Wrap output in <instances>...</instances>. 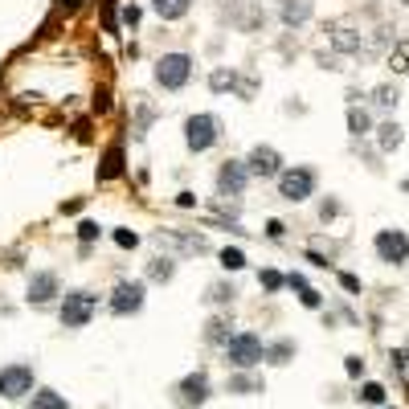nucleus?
<instances>
[{"mask_svg":"<svg viewBox=\"0 0 409 409\" xmlns=\"http://www.w3.org/2000/svg\"><path fill=\"white\" fill-rule=\"evenodd\" d=\"M258 282L266 287V291H278V287H287V278L278 275V270H262V275H258Z\"/></svg>","mask_w":409,"mask_h":409,"instance_id":"obj_33","label":"nucleus"},{"mask_svg":"<svg viewBox=\"0 0 409 409\" xmlns=\"http://www.w3.org/2000/svg\"><path fill=\"white\" fill-rule=\"evenodd\" d=\"M115 242L123 245V250H135V245H139V233H131V229H115Z\"/></svg>","mask_w":409,"mask_h":409,"instance_id":"obj_34","label":"nucleus"},{"mask_svg":"<svg viewBox=\"0 0 409 409\" xmlns=\"http://www.w3.org/2000/svg\"><path fill=\"white\" fill-rule=\"evenodd\" d=\"M258 360H266V344H262V336H254V331H238L233 340L225 344V364H233V368H254Z\"/></svg>","mask_w":409,"mask_h":409,"instance_id":"obj_1","label":"nucleus"},{"mask_svg":"<svg viewBox=\"0 0 409 409\" xmlns=\"http://www.w3.org/2000/svg\"><path fill=\"white\" fill-rule=\"evenodd\" d=\"M78 238H82V242H95V238H98V225H95V221H82V225H78Z\"/></svg>","mask_w":409,"mask_h":409,"instance_id":"obj_37","label":"nucleus"},{"mask_svg":"<svg viewBox=\"0 0 409 409\" xmlns=\"http://www.w3.org/2000/svg\"><path fill=\"white\" fill-rule=\"evenodd\" d=\"M139 307H144V282L139 278H123L111 291V311L115 315H135Z\"/></svg>","mask_w":409,"mask_h":409,"instance_id":"obj_7","label":"nucleus"},{"mask_svg":"<svg viewBox=\"0 0 409 409\" xmlns=\"http://www.w3.org/2000/svg\"><path fill=\"white\" fill-rule=\"evenodd\" d=\"M233 336H238V331H233V324H229L225 315H217V319H209V324H205V340H209V344H221V348H225Z\"/></svg>","mask_w":409,"mask_h":409,"instance_id":"obj_16","label":"nucleus"},{"mask_svg":"<svg viewBox=\"0 0 409 409\" xmlns=\"http://www.w3.org/2000/svg\"><path fill=\"white\" fill-rule=\"evenodd\" d=\"M152 119H156L152 102H139V115H135V127H131V135H135V139H144V135H147V127H152Z\"/></svg>","mask_w":409,"mask_h":409,"instance_id":"obj_27","label":"nucleus"},{"mask_svg":"<svg viewBox=\"0 0 409 409\" xmlns=\"http://www.w3.org/2000/svg\"><path fill=\"white\" fill-rule=\"evenodd\" d=\"M389 65L397 70V74H405V70H409V41H401V46H393V53H389Z\"/></svg>","mask_w":409,"mask_h":409,"instance_id":"obj_31","label":"nucleus"},{"mask_svg":"<svg viewBox=\"0 0 409 409\" xmlns=\"http://www.w3.org/2000/svg\"><path fill=\"white\" fill-rule=\"evenodd\" d=\"M291 356H294V340H275V344H266V360H270V364H287Z\"/></svg>","mask_w":409,"mask_h":409,"instance_id":"obj_24","label":"nucleus"},{"mask_svg":"<svg viewBox=\"0 0 409 409\" xmlns=\"http://www.w3.org/2000/svg\"><path fill=\"white\" fill-rule=\"evenodd\" d=\"M233 282H209V291H205V303H213V307H225V303H233Z\"/></svg>","mask_w":409,"mask_h":409,"instance_id":"obj_21","label":"nucleus"},{"mask_svg":"<svg viewBox=\"0 0 409 409\" xmlns=\"http://www.w3.org/2000/svg\"><path fill=\"white\" fill-rule=\"evenodd\" d=\"M373 102L389 111V107H397V102H401V90H397V86H376V90H373Z\"/></svg>","mask_w":409,"mask_h":409,"instance_id":"obj_29","label":"nucleus"},{"mask_svg":"<svg viewBox=\"0 0 409 409\" xmlns=\"http://www.w3.org/2000/svg\"><path fill=\"white\" fill-rule=\"evenodd\" d=\"M401 139H405V135H401V127H397L393 119L376 127V144H381V152H397V147H401Z\"/></svg>","mask_w":409,"mask_h":409,"instance_id":"obj_20","label":"nucleus"},{"mask_svg":"<svg viewBox=\"0 0 409 409\" xmlns=\"http://www.w3.org/2000/svg\"><path fill=\"white\" fill-rule=\"evenodd\" d=\"M95 311H98V294H90V291H70V294L62 299V327H86Z\"/></svg>","mask_w":409,"mask_h":409,"instance_id":"obj_5","label":"nucleus"},{"mask_svg":"<svg viewBox=\"0 0 409 409\" xmlns=\"http://www.w3.org/2000/svg\"><path fill=\"white\" fill-rule=\"evenodd\" d=\"M188 78H193V58L188 53H164L156 62V82L164 90H180Z\"/></svg>","mask_w":409,"mask_h":409,"instance_id":"obj_4","label":"nucleus"},{"mask_svg":"<svg viewBox=\"0 0 409 409\" xmlns=\"http://www.w3.org/2000/svg\"><path fill=\"white\" fill-rule=\"evenodd\" d=\"M156 242H160V245H176L180 254H205V250H209L205 233H184V229H160V233H156Z\"/></svg>","mask_w":409,"mask_h":409,"instance_id":"obj_12","label":"nucleus"},{"mask_svg":"<svg viewBox=\"0 0 409 409\" xmlns=\"http://www.w3.org/2000/svg\"><path fill=\"white\" fill-rule=\"evenodd\" d=\"M282 233H287V225H282L278 217H270V221H266V238H270V242H278Z\"/></svg>","mask_w":409,"mask_h":409,"instance_id":"obj_35","label":"nucleus"},{"mask_svg":"<svg viewBox=\"0 0 409 409\" xmlns=\"http://www.w3.org/2000/svg\"><path fill=\"white\" fill-rule=\"evenodd\" d=\"M245 168H250V176H262V180H270V176H282V156H278L270 144H258L250 156H245Z\"/></svg>","mask_w":409,"mask_h":409,"instance_id":"obj_8","label":"nucleus"},{"mask_svg":"<svg viewBox=\"0 0 409 409\" xmlns=\"http://www.w3.org/2000/svg\"><path fill=\"white\" fill-rule=\"evenodd\" d=\"M311 193H315V168H307V164L287 168V172L278 176V196H282V201L299 205V201H307Z\"/></svg>","mask_w":409,"mask_h":409,"instance_id":"obj_3","label":"nucleus"},{"mask_svg":"<svg viewBox=\"0 0 409 409\" xmlns=\"http://www.w3.org/2000/svg\"><path fill=\"white\" fill-rule=\"evenodd\" d=\"M229 393H262V381L258 376H250V373L229 376Z\"/></svg>","mask_w":409,"mask_h":409,"instance_id":"obj_28","label":"nucleus"},{"mask_svg":"<svg viewBox=\"0 0 409 409\" xmlns=\"http://www.w3.org/2000/svg\"><path fill=\"white\" fill-rule=\"evenodd\" d=\"M53 294H58V275H53V270H41V275L29 278V303L33 307H46Z\"/></svg>","mask_w":409,"mask_h":409,"instance_id":"obj_13","label":"nucleus"},{"mask_svg":"<svg viewBox=\"0 0 409 409\" xmlns=\"http://www.w3.org/2000/svg\"><path fill=\"white\" fill-rule=\"evenodd\" d=\"M397 4H409V0H397Z\"/></svg>","mask_w":409,"mask_h":409,"instance_id":"obj_45","label":"nucleus"},{"mask_svg":"<svg viewBox=\"0 0 409 409\" xmlns=\"http://www.w3.org/2000/svg\"><path fill=\"white\" fill-rule=\"evenodd\" d=\"M25 393H33V368L29 364H9V368H0V397L16 401V397H25Z\"/></svg>","mask_w":409,"mask_h":409,"instance_id":"obj_9","label":"nucleus"},{"mask_svg":"<svg viewBox=\"0 0 409 409\" xmlns=\"http://www.w3.org/2000/svg\"><path fill=\"white\" fill-rule=\"evenodd\" d=\"M102 25L107 33H115V0H102Z\"/></svg>","mask_w":409,"mask_h":409,"instance_id":"obj_36","label":"nucleus"},{"mask_svg":"<svg viewBox=\"0 0 409 409\" xmlns=\"http://www.w3.org/2000/svg\"><path fill=\"white\" fill-rule=\"evenodd\" d=\"M209 86L217 90V95H225V90H238V74H233V70H213V74H209Z\"/></svg>","mask_w":409,"mask_h":409,"instance_id":"obj_26","label":"nucleus"},{"mask_svg":"<svg viewBox=\"0 0 409 409\" xmlns=\"http://www.w3.org/2000/svg\"><path fill=\"white\" fill-rule=\"evenodd\" d=\"M340 287L344 291H352V294H360V278L356 275H340Z\"/></svg>","mask_w":409,"mask_h":409,"instance_id":"obj_40","label":"nucleus"},{"mask_svg":"<svg viewBox=\"0 0 409 409\" xmlns=\"http://www.w3.org/2000/svg\"><path fill=\"white\" fill-rule=\"evenodd\" d=\"M336 213H340L336 201H324V205H319V217H324V221H327V217H336Z\"/></svg>","mask_w":409,"mask_h":409,"instance_id":"obj_41","label":"nucleus"},{"mask_svg":"<svg viewBox=\"0 0 409 409\" xmlns=\"http://www.w3.org/2000/svg\"><path fill=\"white\" fill-rule=\"evenodd\" d=\"M217 139H221V119H217V115L201 111V115H188V119H184V144L193 147V152H209Z\"/></svg>","mask_w":409,"mask_h":409,"instance_id":"obj_2","label":"nucleus"},{"mask_svg":"<svg viewBox=\"0 0 409 409\" xmlns=\"http://www.w3.org/2000/svg\"><path fill=\"white\" fill-rule=\"evenodd\" d=\"M172 275H176V262L168 258V254H164V258H152V266H147V278H152V282H168Z\"/></svg>","mask_w":409,"mask_h":409,"instance_id":"obj_23","label":"nucleus"},{"mask_svg":"<svg viewBox=\"0 0 409 409\" xmlns=\"http://www.w3.org/2000/svg\"><path fill=\"white\" fill-rule=\"evenodd\" d=\"M348 131H352L356 139L373 131V119H368V111H364V107H348Z\"/></svg>","mask_w":409,"mask_h":409,"instance_id":"obj_22","label":"nucleus"},{"mask_svg":"<svg viewBox=\"0 0 409 409\" xmlns=\"http://www.w3.org/2000/svg\"><path fill=\"white\" fill-rule=\"evenodd\" d=\"M33 409H70V405H65L62 393H53V389H37V393H33Z\"/></svg>","mask_w":409,"mask_h":409,"instance_id":"obj_25","label":"nucleus"},{"mask_svg":"<svg viewBox=\"0 0 409 409\" xmlns=\"http://www.w3.org/2000/svg\"><path fill=\"white\" fill-rule=\"evenodd\" d=\"M221 266H225V270H242V266H245V254L238 250V245H225V250H221Z\"/></svg>","mask_w":409,"mask_h":409,"instance_id":"obj_32","label":"nucleus"},{"mask_svg":"<svg viewBox=\"0 0 409 409\" xmlns=\"http://www.w3.org/2000/svg\"><path fill=\"white\" fill-rule=\"evenodd\" d=\"M115 176H123V147L119 144L107 147V156L98 164V180H115Z\"/></svg>","mask_w":409,"mask_h":409,"instance_id":"obj_15","label":"nucleus"},{"mask_svg":"<svg viewBox=\"0 0 409 409\" xmlns=\"http://www.w3.org/2000/svg\"><path fill=\"white\" fill-rule=\"evenodd\" d=\"M311 0H282V25H303L311 16Z\"/></svg>","mask_w":409,"mask_h":409,"instance_id":"obj_18","label":"nucleus"},{"mask_svg":"<svg viewBox=\"0 0 409 409\" xmlns=\"http://www.w3.org/2000/svg\"><path fill=\"white\" fill-rule=\"evenodd\" d=\"M95 107H98V111H111V95H107V90H98V98H95Z\"/></svg>","mask_w":409,"mask_h":409,"instance_id":"obj_42","label":"nucleus"},{"mask_svg":"<svg viewBox=\"0 0 409 409\" xmlns=\"http://www.w3.org/2000/svg\"><path fill=\"white\" fill-rule=\"evenodd\" d=\"M344 368H348V376H364V360H360V356H348V360H344Z\"/></svg>","mask_w":409,"mask_h":409,"instance_id":"obj_38","label":"nucleus"},{"mask_svg":"<svg viewBox=\"0 0 409 409\" xmlns=\"http://www.w3.org/2000/svg\"><path fill=\"white\" fill-rule=\"evenodd\" d=\"M188 4L193 0H152V13L160 16V21H180V16L188 13Z\"/></svg>","mask_w":409,"mask_h":409,"instance_id":"obj_19","label":"nucleus"},{"mask_svg":"<svg viewBox=\"0 0 409 409\" xmlns=\"http://www.w3.org/2000/svg\"><path fill=\"white\" fill-rule=\"evenodd\" d=\"M287 287L299 291V303H303V307H319V303H324V294L315 291V287H307V278L303 275H287Z\"/></svg>","mask_w":409,"mask_h":409,"instance_id":"obj_17","label":"nucleus"},{"mask_svg":"<svg viewBox=\"0 0 409 409\" xmlns=\"http://www.w3.org/2000/svg\"><path fill=\"white\" fill-rule=\"evenodd\" d=\"M58 4H62V9H78L82 0H58Z\"/></svg>","mask_w":409,"mask_h":409,"instance_id":"obj_43","label":"nucleus"},{"mask_svg":"<svg viewBox=\"0 0 409 409\" xmlns=\"http://www.w3.org/2000/svg\"><path fill=\"white\" fill-rule=\"evenodd\" d=\"M123 25H131V29L139 25V9L135 4H123Z\"/></svg>","mask_w":409,"mask_h":409,"instance_id":"obj_39","label":"nucleus"},{"mask_svg":"<svg viewBox=\"0 0 409 409\" xmlns=\"http://www.w3.org/2000/svg\"><path fill=\"white\" fill-rule=\"evenodd\" d=\"M327 33H331V46L340 49V53H360V49H364V37H360L352 25H344V21H336Z\"/></svg>","mask_w":409,"mask_h":409,"instance_id":"obj_14","label":"nucleus"},{"mask_svg":"<svg viewBox=\"0 0 409 409\" xmlns=\"http://www.w3.org/2000/svg\"><path fill=\"white\" fill-rule=\"evenodd\" d=\"M245 180H250V168L245 160H225L221 164V172H217V193L225 196H242L245 193Z\"/></svg>","mask_w":409,"mask_h":409,"instance_id":"obj_10","label":"nucleus"},{"mask_svg":"<svg viewBox=\"0 0 409 409\" xmlns=\"http://www.w3.org/2000/svg\"><path fill=\"white\" fill-rule=\"evenodd\" d=\"M373 245H376V258H381V262H393V266H405V262H409L405 229H381Z\"/></svg>","mask_w":409,"mask_h":409,"instance_id":"obj_6","label":"nucleus"},{"mask_svg":"<svg viewBox=\"0 0 409 409\" xmlns=\"http://www.w3.org/2000/svg\"><path fill=\"white\" fill-rule=\"evenodd\" d=\"M360 401H364V405H385V385L368 381V385L360 389Z\"/></svg>","mask_w":409,"mask_h":409,"instance_id":"obj_30","label":"nucleus"},{"mask_svg":"<svg viewBox=\"0 0 409 409\" xmlns=\"http://www.w3.org/2000/svg\"><path fill=\"white\" fill-rule=\"evenodd\" d=\"M401 193H409V176H405V180H401Z\"/></svg>","mask_w":409,"mask_h":409,"instance_id":"obj_44","label":"nucleus"},{"mask_svg":"<svg viewBox=\"0 0 409 409\" xmlns=\"http://www.w3.org/2000/svg\"><path fill=\"white\" fill-rule=\"evenodd\" d=\"M176 401H180L184 409L205 405V401H209V376L201 373V368H196V373H188V376L176 385Z\"/></svg>","mask_w":409,"mask_h":409,"instance_id":"obj_11","label":"nucleus"}]
</instances>
